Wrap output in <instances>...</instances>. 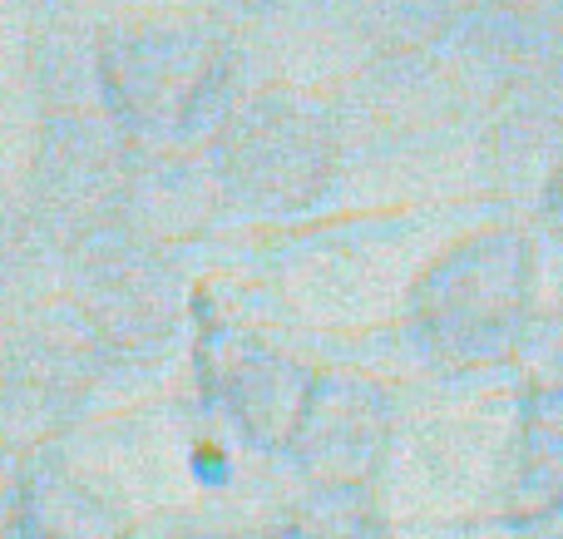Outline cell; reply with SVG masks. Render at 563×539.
Masks as SVG:
<instances>
[]
</instances>
